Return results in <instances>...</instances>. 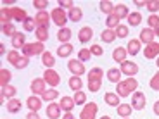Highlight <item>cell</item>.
<instances>
[{"label": "cell", "mask_w": 159, "mask_h": 119, "mask_svg": "<svg viewBox=\"0 0 159 119\" xmlns=\"http://www.w3.org/2000/svg\"><path fill=\"white\" fill-rule=\"evenodd\" d=\"M23 28H24V31H36V21H35V17H28V19L23 23Z\"/></svg>", "instance_id": "cell-40"}, {"label": "cell", "mask_w": 159, "mask_h": 119, "mask_svg": "<svg viewBox=\"0 0 159 119\" xmlns=\"http://www.w3.org/2000/svg\"><path fill=\"white\" fill-rule=\"evenodd\" d=\"M57 97H59V91H57L56 88H50V90H47L43 95H42V100H45V102L50 104V102H54Z\"/></svg>", "instance_id": "cell-32"}, {"label": "cell", "mask_w": 159, "mask_h": 119, "mask_svg": "<svg viewBox=\"0 0 159 119\" xmlns=\"http://www.w3.org/2000/svg\"><path fill=\"white\" fill-rule=\"evenodd\" d=\"M90 52H92V55H102V54H104V50H102L100 45H92Z\"/></svg>", "instance_id": "cell-55"}, {"label": "cell", "mask_w": 159, "mask_h": 119, "mask_svg": "<svg viewBox=\"0 0 159 119\" xmlns=\"http://www.w3.org/2000/svg\"><path fill=\"white\" fill-rule=\"evenodd\" d=\"M45 52V45L42 42H36V43H26L23 47V55L24 57H33V55H43Z\"/></svg>", "instance_id": "cell-1"}, {"label": "cell", "mask_w": 159, "mask_h": 119, "mask_svg": "<svg viewBox=\"0 0 159 119\" xmlns=\"http://www.w3.org/2000/svg\"><path fill=\"white\" fill-rule=\"evenodd\" d=\"M126 50H128V54H131V55H137V54L140 52V40H130Z\"/></svg>", "instance_id": "cell-30"}, {"label": "cell", "mask_w": 159, "mask_h": 119, "mask_svg": "<svg viewBox=\"0 0 159 119\" xmlns=\"http://www.w3.org/2000/svg\"><path fill=\"white\" fill-rule=\"evenodd\" d=\"M11 78H12L11 71H7V69H2V71H0V85H2V88L7 86L9 81H11Z\"/></svg>", "instance_id": "cell-39"}, {"label": "cell", "mask_w": 159, "mask_h": 119, "mask_svg": "<svg viewBox=\"0 0 159 119\" xmlns=\"http://www.w3.org/2000/svg\"><path fill=\"white\" fill-rule=\"evenodd\" d=\"M2 33H4L5 36H14L17 31H16V28H14V24L9 23V24H4V26H2Z\"/></svg>", "instance_id": "cell-47"}, {"label": "cell", "mask_w": 159, "mask_h": 119, "mask_svg": "<svg viewBox=\"0 0 159 119\" xmlns=\"http://www.w3.org/2000/svg\"><path fill=\"white\" fill-rule=\"evenodd\" d=\"M33 5H35V9L43 11V9L48 7V2H45V0H35V2H33Z\"/></svg>", "instance_id": "cell-53"}, {"label": "cell", "mask_w": 159, "mask_h": 119, "mask_svg": "<svg viewBox=\"0 0 159 119\" xmlns=\"http://www.w3.org/2000/svg\"><path fill=\"white\" fill-rule=\"evenodd\" d=\"M21 107H23L21 100H17V99L7 100V112H11V114H16V112H19Z\"/></svg>", "instance_id": "cell-21"}, {"label": "cell", "mask_w": 159, "mask_h": 119, "mask_svg": "<svg viewBox=\"0 0 159 119\" xmlns=\"http://www.w3.org/2000/svg\"><path fill=\"white\" fill-rule=\"evenodd\" d=\"M42 62H43V66L47 69H52V68H54V64H56V59H54V55H52L50 52H43V55H42Z\"/></svg>", "instance_id": "cell-29"}, {"label": "cell", "mask_w": 159, "mask_h": 119, "mask_svg": "<svg viewBox=\"0 0 159 119\" xmlns=\"http://www.w3.org/2000/svg\"><path fill=\"white\" fill-rule=\"evenodd\" d=\"M154 114H156V116H159V100L154 104Z\"/></svg>", "instance_id": "cell-58"}, {"label": "cell", "mask_w": 159, "mask_h": 119, "mask_svg": "<svg viewBox=\"0 0 159 119\" xmlns=\"http://www.w3.org/2000/svg\"><path fill=\"white\" fill-rule=\"evenodd\" d=\"M97 109H99V105H97L95 102L87 104V105L83 107V111L80 112V119H95V116H97Z\"/></svg>", "instance_id": "cell-3"}, {"label": "cell", "mask_w": 159, "mask_h": 119, "mask_svg": "<svg viewBox=\"0 0 159 119\" xmlns=\"http://www.w3.org/2000/svg\"><path fill=\"white\" fill-rule=\"evenodd\" d=\"M31 91L35 95H43L45 91H47V88H45V79H42V78L33 79L31 81Z\"/></svg>", "instance_id": "cell-9"}, {"label": "cell", "mask_w": 159, "mask_h": 119, "mask_svg": "<svg viewBox=\"0 0 159 119\" xmlns=\"http://www.w3.org/2000/svg\"><path fill=\"white\" fill-rule=\"evenodd\" d=\"M114 33H116V36H118V38H126V36H128V26L119 24L118 28L114 29Z\"/></svg>", "instance_id": "cell-48"}, {"label": "cell", "mask_w": 159, "mask_h": 119, "mask_svg": "<svg viewBox=\"0 0 159 119\" xmlns=\"http://www.w3.org/2000/svg\"><path fill=\"white\" fill-rule=\"evenodd\" d=\"M114 14L119 17V21H121V19H125V17H128L130 12H128V7L125 4H119V5H116V7H114Z\"/></svg>", "instance_id": "cell-34"}, {"label": "cell", "mask_w": 159, "mask_h": 119, "mask_svg": "<svg viewBox=\"0 0 159 119\" xmlns=\"http://www.w3.org/2000/svg\"><path fill=\"white\" fill-rule=\"evenodd\" d=\"M26 105H28L30 111L38 112L40 107H42V99H40V97H36V95H31V97H28V100H26Z\"/></svg>", "instance_id": "cell-14"}, {"label": "cell", "mask_w": 159, "mask_h": 119, "mask_svg": "<svg viewBox=\"0 0 159 119\" xmlns=\"http://www.w3.org/2000/svg\"><path fill=\"white\" fill-rule=\"evenodd\" d=\"M157 68H159V57H157Z\"/></svg>", "instance_id": "cell-62"}, {"label": "cell", "mask_w": 159, "mask_h": 119, "mask_svg": "<svg viewBox=\"0 0 159 119\" xmlns=\"http://www.w3.org/2000/svg\"><path fill=\"white\" fill-rule=\"evenodd\" d=\"M102 86V79H88V90L92 93H97Z\"/></svg>", "instance_id": "cell-41"}, {"label": "cell", "mask_w": 159, "mask_h": 119, "mask_svg": "<svg viewBox=\"0 0 159 119\" xmlns=\"http://www.w3.org/2000/svg\"><path fill=\"white\" fill-rule=\"evenodd\" d=\"M102 78H104V71L100 68H93L88 73V79H102Z\"/></svg>", "instance_id": "cell-44"}, {"label": "cell", "mask_w": 159, "mask_h": 119, "mask_svg": "<svg viewBox=\"0 0 159 119\" xmlns=\"http://www.w3.org/2000/svg\"><path fill=\"white\" fill-rule=\"evenodd\" d=\"M135 5H137V7H145V2H142V0H137Z\"/></svg>", "instance_id": "cell-59"}, {"label": "cell", "mask_w": 159, "mask_h": 119, "mask_svg": "<svg viewBox=\"0 0 159 119\" xmlns=\"http://www.w3.org/2000/svg\"><path fill=\"white\" fill-rule=\"evenodd\" d=\"M59 105H61V109H62V111L71 112L76 104H75V99H73V97H62V99H61V102H59Z\"/></svg>", "instance_id": "cell-16"}, {"label": "cell", "mask_w": 159, "mask_h": 119, "mask_svg": "<svg viewBox=\"0 0 159 119\" xmlns=\"http://www.w3.org/2000/svg\"><path fill=\"white\" fill-rule=\"evenodd\" d=\"M121 73L126 74L128 78H133L139 73V66L135 62H131V60H125V62H121Z\"/></svg>", "instance_id": "cell-5"}, {"label": "cell", "mask_w": 159, "mask_h": 119, "mask_svg": "<svg viewBox=\"0 0 159 119\" xmlns=\"http://www.w3.org/2000/svg\"><path fill=\"white\" fill-rule=\"evenodd\" d=\"M73 99H75V104L76 105H83L85 102H87V93H85V91H75V97H73Z\"/></svg>", "instance_id": "cell-42"}, {"label": "cell", "mask_w": 159, "mask_h": 119, "mask_svg": "<svg viewBox=\"0 0 159 119\" xmlns=\"http://www.w3.org/2000/svg\"><path fill=\"white\" fill-rule=\"evenodd\" d=\"M71 29L69 28H61L59 33H57V40H59L61 43H69V40H71Z\"/></svg>", "instance_id": "cell-23"}, {"label": "cell", "mask_w": 159, "mask_h": 119, "mask_svg": "<svg viewBox=\"0 0 159 119\" xmlns=\"http://www.w3.org/2000/svg\"><path fill=\"white\" fill-rule=\"evenodd\" d=\"M62 119H76V117H75V116L71 114V112H66V114L62 116Z\"/></svg>", "instance_id": "cell-57"}, {"label": "cell", "mask_w": 159, "mask_h": 119, "mask_svg": "<svg viewBox=\"0 0 159 119\" xmlns=\"http://www.w3.org/2000/svg\"><path fill=\"white\" fill-rule=\"evenodd\" d=\"M50 17H52V21H54V24H57L59 28H66V23H68V14H66V12H64L61 7L52 9Z\"/></svg>", "instance_id": "cell-2"}, {"label": "cell", "mask_w": 159, "mask_h": 119, "mask_svg": "<svg viewBox=\"0 0 159 119\" xmlns=\"http://www.w3.org/2000/svg\"><path fill=\"white\" fill-rule=\"evenodd\" d=\"M14 19L12 17V7H4V9H0V23H2V26L4 24H9L11 21Z\"/></svg>", "instance_id": "cell-17"}, {"label": "cell", "mask_w": 159, "mask_h": 119, "mask_svg": "<svg viewBox=\"0 0 159 119\" xmlns=\"http://www.w3.org/2000/svg\"><path fill=\"white\" fill-rule=\"evenodd\" d=\"M21 57H23V55H21V54H19L17 50H11V52L7 54V60H9L11 64H14V66H16V64L19 62Z\"/></svg>", "instance_id": "cell-45"}, {"label": "cell", "mask_w": 159, "mask_h": 119, "mask_svg": "<svg viewBox=\"0 0 159 119\" xmlns=\"http://www.w3.org/2000/svg\"><path fill=\"white\" fill-rule=\"evenodd\" d=\"M16 93H17V90H16V86H12V85H7L5 88H2V99H14L16 97Z\"/></svg>", "instance_id": "cell-31"}, {"label": "cell", "mask_w": 159, "mask_h": 119, "mask_svg": "<svg viewBox=\"0 0 159 119\" xmlns=\"http://www.w3.org/2000/svg\"><path fill=\"white\" fill-rule=\"evenodd\" d=\"M126 85H128V88H130V91H135L137 86H139L135 78H126Z\"/></svg>", "instance_id": "cell-52"}, {"label": "cell", "mask_w": 159, "mask_h": 119, "mask_svg": "<svg viewBox=\"0 0 159 119\" xmlns=\"http://www.w3.org/2000/svg\"><path fill=\"white\" fill-rule=\"evenodd\" d=\"M116 38H118V36H116L114 29H106V31L100 33V40H102L104 43H112Z\"/></svg>", "instance_id": "cell-26"}, {"label": "cell", "mask_w": 159, "mask_h": 119, "mask_svg": "<svg viewBox=\"0 0 159 119\" xmlns=\"http://www.w3.org/2000/svg\"><path fill=\"white\" fill-rule=\"evenodd\" d=\"M154 38H156L154 29L147 28V29H142V31H140V43L149 45V43H152V42H154Z\"/></svg>", "instance_id": "cell-13"}, {"label": "cell", "mask_w": 159, "mask_h": 119, "mask_svg": "<svg viewBox=\"0 0 159 119\" xmlns=\"http://www.w3.org/2000/svg\"><path fill=\"white\" fill-rule=\"evenodd\" d=\"M116 93H118V97H128L131 93L130 88H128L126 81H119L118 85H116Z\"/></svg>", "instance_id": "cell-27"}, {"label": "cell", "mask_w": 159, "mask_h": 119, "mask_svg": "<svg viewBox=\"0 0 159 119\" xmlns=\"http://www.w3.org/2000/svg\"><path fill=\"white\" fill-rule=\"evenodd\" d=\"M71 54H73V45L71 43H62L59 48H57V55L62 57V59L64 57H69Z\"/></svg>", "instance_id": "cell-25"}, {"label": "cell", "mask_w": 159, "mask_h": 119, "mask_svg": "<svg viewBox=\"0 0 159 119\" xmlns=\"http://www.w3.org/2000/svg\"><path fill=\"white\" fill-rule=\"evenodd\" d=\"M116 109H118V114L121 116V117H130V116H131V109H133V107H131V104H119Z\"/></svg>", "instance_id": "cell-28"}, {"label": "cell", "mask_w": 159, "mask_h": 119, "mask_svg": "<svg viewBox=\"0 0 159 119\" xmlns=\"http://www.w3.org/2000/svg\"><path fill=\"white\" fill-rule=\"evenodd\" d=\"M106 24H107V29H116L119 26V17L116 16V14H111V16H107V19H106Z\"/></svg>", "instance_id": "cell-38"}, {"label": "cell", "mask_w": 159, "mask_h": 119, "mask_svg": "<svg viewBox=\"0 0 159 119\" xmlns=\"http://www.w3.org/2000/svg\"><path fill=\"white\" fill-rule=\"evenodd\" d=\"M145 9L149 12H152V14H156L159 11V0H147L145 2Z\"/></svg>", "instance_id": "cell-46"}, {"label": "cell", "mask_w": 159, "mask_h": 119, "mask_svg": "<svg viewBox=\"0 0 159 119\" xmlns=\"http://www.w3.org/2000/svg\"><path fill=\"white\" fill-rule=\"evenodd\" d=\"M145 102H147V99H145V95H143L142 91H135L133 97H131V107L135 109V111H142L145 107Z\"/></svg>", "instance_id": "cell-4"}, {"label": "cell", "mask_w": 159, "mask_h": 119, "mask_svg": "<svg viewBox=\"0 0 159 119\" xmlns=\"http://www.w3.org/2000/svg\"><path fill=\"white\" fill-rule=\"evenodd\" d=\"M154 35L159 36V26H156V28H154Z\"/></svg>", "instance_id": "cell-60"}, {"label": "cell", "mask_w": 159, "mask_h": 119, "mask_svg": "<svg viewBox=\"0 0 159 119\" xmlns=\"http://www.w3.org/2000/svg\"><path fill=\"white\" fill-rule=\"evenodd\" d=\"M43 79H45V83H48V86H57V85L61 83V78L59 74H57L54 69H47V71L43 73Z\"/></svg>", "instance_id": "cell-7"}, {"label": "cell", "mask_w": 159, "mask_h": 119, "mask_svg": "<svg viewBox=\"0 0 159 119\" xmlns=\"http://www.w3.org/2000/svg\"><path fill=\"white\" fill-rule=\"evenodd\" d=\"M81 86H83V81L80 79V76H71V78H69V88H71L73 91H80Z\"/></svg>", "instance_id": "cell-33"}, {"label": "cell", "mask_w": 159, "mask_h": 119, "mask_svg": "<svg viewBox=\"0 0 159 119\" xmlns=\"http://www.w3.org/2000/svg\"><path fill=\"white\" fill-rule=\"evenodd\" d=\"M61 112H62V109H61L59 104H56V102L48 104V107H47V117L48 119H59Z\"/></svg>", "instance_id": "cell-10"}, {"label": "cell", "mask_w": 159, "mask_h": 119, "mask_svg": "<svg viewBox=\"0 0 159 119\" xmlns=\"http://www.w3.org/2000/svg\"><path fill=\"white\" fill-rule=\"evenodd\" d=\"M35 36H36V40H38V42H42V43H43L45 40L48 38V28L38 26V28H36V31H35Z\"/></svg>", "instance_id": "cell-36"}, {"label": "cell", "mask_w": 159, "mask_h": 119, "mask_svg": "<svg viewBox=\"0 0 159 119\" xmlns=\"http://www.w3.org/2000/svg\"><path fill=\"white\" fill-rule=\"evenodd\" d=\"M92 36H93V29H92L90 26H85V28H81L78 31V40L81 43H88L92 40Z\"/></svg>", "instance_id": "cell-12"}, {"label": "cell", "mask_w": 159, "mask_h": 119, "mask_svg": "<svg viewBox=\"0 0 159 119\" xmlns=\"http://www.w3.org/2000/svg\"><path fill=\"white\" fill-rule=\"evenodd\" d=\"M59 7L61 9H69V11H71V9L75 7V4H73L71 0H59Z\"/></svg>", "instance_id": "cell-54"}, {"label": "cell", "mask_w": 159, "mask_h": 119, "mask_svg": "<svg viewBox=\"0 0 159 119\" xmlns=\"http://www.w3.org/2000/svg\"><path fill=\"white\" fill-rule=\"evenodd\" d=\"M143 55H145V59H156V57H159V43L157 42H152V43L145 45Z\"/></svg>", "instance_id": "cell-8"}, {"label": "cell", "mask_w": 159, "mask_h": 119, "mask_svg": "<svg viewBox=\"0 0 159 119\" xmlns=\"http://www.w3.org/2000/svg\"><path fill=\"white\" fill-rule=\"evenodd\" d=\"M126 54H128V50L125 47H118V48H114L112 50V59L116 60V62H125L126 60Z\"/></svg>", "instance_id": "cell-15"}, {"label": "cell", "mask_w": 159, "mask_h": 119, "mask_svg": "<svg viewBox=\"0 0 159 119\" xmlns=\"http://www.w3.org/2000/svg\"><path fill=\"white\" fill-rule=\"evenodd\" d=\"M123 119H128V117H123Z\"/></svg>", "instance_id": "cell-63"}, {"label": "cell", "mask_w": 159, "mask_h": 119, "mask_svg": "<svg viewBox=\"0 0 159 119\" xmlns=\"http://www.w3.org/2000/svg\"><path fill=\"white\" fill-rule=\"evenodd\" d=\"M26 119H40V116H38V114H36V112H35V111H30V114H28V116H26Z\"/></svg>", "instance_id": "cell-56"}, {"label": "cell", "mask_w": 159, "mask_h": 119, "mask_svg": "<svg viewBox=\"0 0 159 119\" xmlns=\"http://www.w3.org/2000/svg\"><path fill=\"white\" fill-rule=\"evenodd\" d=\"M90 57H92L90 48H81V50H78V60L87 62V60H90Z\"/></svg>", "instance_id": "cell-43"}, {"label": "cell", "mask_w": 159, "mask_h": 119, "mask_svg": "<svg viewBox=\"0 0 159 119\" xmlns=\"http://www.w3.org/2000/svg\"><path fill=\"white\" fill-rule=\"evenodd\" d=\"M52 17L48 16L47 11H38L35 16V21H36V26H43V28H48V21H50Z\"/></svg>", "instance_id": "cell-11"}, {"label": "cell", "mask_w": 159, "mask_h": 119, "mask_svg": "<svg viewBox=\"0 0 159 119\" xmlns=\"http://www.w3.org/2000/svg\"><path fill=\"white\" fill-rule=\"evenodd\" d=\"M151 88H152V90H159V71L156 73L154 76H152V79H151Z\"/></svg>", "instance_id": "cell-50"}, {"label": "cell", "mask_w": 159, "mask_h": 119, "mask_svg": "<svg viewBox=\"0 0 159 119\" xmlns=\"http://www.w3.org/2000/svg\"><path fill=\"white\" fill-rule=\"evenodd\" d=\"M81 17H83V11L80 7H73L71 11H69V14H68V19L69 21H73V23H78V21H81Z\"/></svg>", "instance_id": "cell-24"}, {"label": "cell", "mask_w": 159, "mask_h": 119, "mask_svg": "<svg viewBox=\"0 0 159 119\" xmlns=\"http://www.w3.org/2000/svg\"><path fill=\"white\" fill-rule=\"evenodd\" d=\"M147 23H149V26H151V29H154L156 26H159V16L157 14H151L149 19H147Z\"/></svg>", "instance_id": "cell-49"}, {"label": "cell", "mask_w": 159, "mask_h": 119, "mask_svg": "<svg viewBox=\"0 0 159 119\" xmlns=\"http://www.w3.org/2000/svg\"><path fill=\"white\" fill-rule=\"evenodd\" d=\"M12 17L16 21H19V23H24V21L28 19V14H26V11L21 7H12Z\"/></svg>", "instance_id": "cell-22"}, {"label": "cell", "mask_w": 159, "mask_h": 119, "mask_svg": "<svg viewBox=\"0 0 159 119\" xmlns=\"http://www.w3.org/2000/svg\"><path fill=\"white\" fill-rule=\"evenodd\" d=\"M104 100H106V104L111 105V107H118L119 105V97H118V93H114V91H107V93L104 95Z\"/></svg>", "instance_id": "cell-20"}, {"label": "cell", "mask_w": 159, "mask_h": 119, "mask_svg": "<svg viewBox=\"0 0 159 119\" xmlns=\"http://www.w3.org/2000/svg\"><path fill=\"white\" fill-rule=\"evenodd\" d=\"M99 7H100V11H102L104 14H107V16L114 14V5H112L109 0H102V2L99 4Z\"/></svg>", "instance_id": "cell-35"}, {"label": "cell", "mask_w": 159, "mask_h": 119, "mask_svg": "<svg viewBox=\"0 0 159 119\" xmlns=\"http://www.w3.org/2000/svg\"><path fill=\"white\" fill-rule=\"evenodd\" d=\"M24 45H26V36H24L23 33L17 31L16 35L12 36V47H14V48H21V50H23Z\"/></svg>", "instance_id": "cell-18"}, {"label": "cell", "mask_w": 159, "mask_h": 119, "mask_svg": "<svg viewBox=\"0 0 159 119\" xmlns=\"http://www.w3.org/2000/svg\"><path fill=\"white\" fill-rule=\"evenodd\" d=\"M68 69L73 73V76H81L85 74V66L81 60H76V59H71L68 62Z\"/></svg>", "instance_id": "cell-6"}, {"label": "cell", "mask_w": 159, "mask_h": 119, "mask_svg": "<svg viewBox=\"0 0 159 119\" xmlns=\"http://www.w3.org/2000/svg\"><path fill=\"white\" fill-rule=\"evenodd\" d=\"M121 74H123V73H121V69L111 68V69L107 71V79L111 81V83H116V85H118L119 81H121Z\"/></svg>", "instance_id": "cell-19"}, {"label": "cell", "mask_w": 159, "mask_h": 119, "mask_svg": "<svg viewBox=\"0 0 159 119\" xmlns=\"http://www.w3.org/2000/svg\"><path fill=\"white\" fill-rule=\"evenodd\" d=\"M28 64H30V57H24V55H23V57L19 59V62L16 64V68H17V69H24Z\"/></svg>", "instance_id": "cell-51"}, {"label": "cell", "mask_w": 159, "mask_h": 119, "mask_svg": "<svg viewBox=\"0 0 159 119\" xmlns=\"http://www.w3.org/2000/svg\"><path fill=\"white\" fill-rule=\"evenodd\" d=\"M126 19L131 26H139V24L142 23V14H140V12H130Z\"/></svg>", "instance_id": "cell-37"}, {"label": "cell", "mask_w": 159, "mask_h": 119, "mask_svg": "<svg viewBox=\"0 0 159 119\" xmlns=\"http://www.w3.org/2000/svg\"><path fill=\"white\" fill-rule=\"evenodd\" d=\"M100 119H111V117H109V116H102Z\"/></svg>", "instance_id": "cell-61"}]
</instances>
